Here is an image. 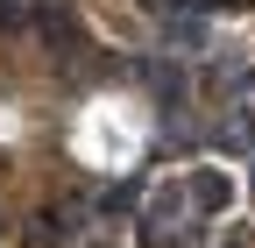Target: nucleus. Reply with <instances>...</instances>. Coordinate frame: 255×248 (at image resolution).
Instances as JSON below:
<instances>
[{
    "label": "nucleus",
    "mask_w": 255,
    "mask_h": 248,
    "mask_svg": "<svg viewBox=\"0 0 255 248\" xmlns=\"http://www.w3.org/2000/svg\"><path fill=\"white\" fill-rule=\"evenodd\" d=\"M184 199H191V213H199V220H220V213L234 206V177L206 163V170H191V177H184Z\"/></svg>",
    "instance_id": "obj_6"
},
{
    "label": "nucleus",
    "mask_w": 255,
    "mask_h": 248,
    "mask_svg": "<svg viewBox=\"0 0 255 248\" xmlns=\"http://www.w3.org/2000/svg\"><path fill=\"white\" fill-rule=\"evenodd\" d=\"M0 227H7V213H0Z\"/></svg>",
    "instance_id": "obj_9"
},
{
    "label": "nucleus",
    "mask_w": 255,
    "mask_h": 248,
    "mask_svg": "<svg viewBox=\"0 0 255 248\" xmlns=\"http://www.w3.org/2000/svg\"><path fill=\"white\" fill-rule=\"evenodd\" d=\"M85 241H92V199L85 192L43 199L28 213V248H85Z\"/></svg>",
    "instance_id": "obj_2"
},
{
    "label": "nucleus",
    "mask_w": 255,
    "mask_h": 248,
    "mask_svg": "<svg viewBox=\"0 0 255 248\" xmlns=\"http://www.w3.org/2000/svg\"><path fill=\"white\" fill-rule=\"evenodd\" d=\"M85 199H92V220L135 227L142 213H149V199H156V177H92Z\"/></svg>",
    "instance_id": "obj_4"
},
{
    "label": "nucleus",
    "mask_w": 255,
    "mask_h": 248,
    "mask_svg": "<svg viewBox=\"0 0 255 248\" xmlns=\"http://www.w3.org/2000/svg\"><path fill=\"white\" fill-rule=\"evenodd\" d=\"M206 149H220V156H255V114L234 107V114H213L206 128H191Z\"/></svg>",
    "instance_id": "obj_5"
},
{
    "label": "nucleus",
    "mask_w": 255,
    "mask_h": 248,
    "mask_svg": "<svg viewBox=\"0 0 255 248\" xmlns=\"http://www.w3.org/2000/svg\"><path fill=\"white\" fill-rule=\"evenodd\" d=\"M156 43H163V57H199V50H213V28L199 14H163L156 21Z\"/></svg>",
    "instance_id": "obj_7"
},
{
    "label": "nucleus",
    "mask_w": 255,
    "mask_h": 248,
    "mask_svg": "<svg viewBox=\"0 0 255 248\" xmlns=\"http://www.w3.org/2000/svg\"><path fill=\"white\" fill-rule=\"evenodd\" d=\"M128 85H142L156 114H184L191 100H199V71L177 64V57H163V50L156 57H128Z\"/></svg>",
    "instance_id": "obj_1"
},
{
    "label": "nucleus",
    "mask_w": 255,
    "mask_h": 248,
    "mask_svg": "<svg viewBox=\"0 0 255 248\" xmlns=\"http://www.w3.org/2000/svg\"><path fill=\"white\" fill-rule=\"evenodd\" d=\"M36 43H43V57H57V64H78V57L92 50L78 0H36Z\"/></svg>",
    "instance_id": "obj_3"
},
{
    "label": "nucleus",
    "mask_w": 255,
    "mask_h": 248,
    "mask_svg": "<svg viewBox=\"0 0 255 248\" xmlns=\"http://www.w3.org/2000/svg\"><path fill=\"white\" fill-rule=\"evenodd\" d=\"M36 36V0H0V43Z\"/></svg>",
    "instance_id": "obj_8"
}]
</instances>
